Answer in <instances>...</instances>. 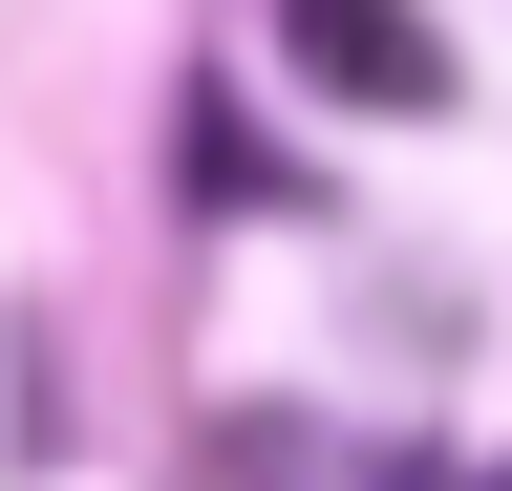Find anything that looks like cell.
Segmentation results:
<instances>
[{
	"mask_svg": "<svg viewBox=\"0 0 512 491\" xmlns=\"http://www.w3.org/2000/svg\"><path fill=\"white\" fill-rule=\"evenodd\" d=\"M278 43H299V86H320V107H448L427 0H278Z\"/></svg>",
	"mask_w": 512,
	"mask_h": 491,
	"instance_id": "1",
	"label": "cell"
}]
</instances>
